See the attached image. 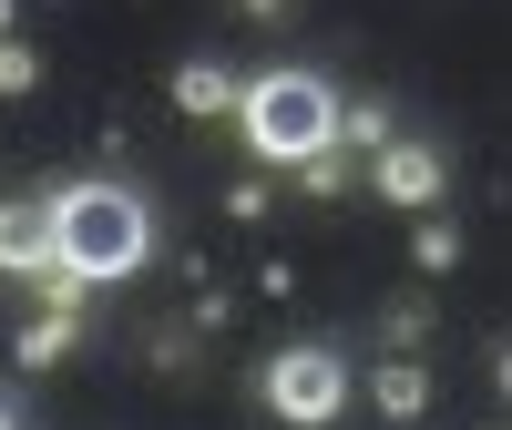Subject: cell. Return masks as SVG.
I'll list each match as a JSON object with an SVG mask.
<instances>
[{"label": "cell", "instance_id": "6da1fadb", "mask_svg": "<svg viewBox=\"0 0 512 430\" xmlns=\"http://www.w3.org/2000/svg\"><path fill=\"white\" fill-rule=\"evenodd\" d=\"M52 226H62V267L82 287H113L154 256V215L134 185H62L52 195Z\"/></svg>", "mask_w": 512, "mask_h": 430}, {"label": "cell", "instance_id": "7a4b0ae2", "mask_svg": "<svg viewBox=\"0 0 512 430\" xmlns=\"http://www.w3.org/2000/svg\"><path fill=\"white\" fill-rule=\"evenodd\" d=\"M236 123H246V144L267 154V164H318L338 134H349V103H338L318 72H287V62H277V72L246 82Z\"/></svg>", "mask_w": 512, "mask_h": 430}, {"label": "cell", "instance_id": "3957f363", "mask_svg": "<svg viewBox=\"0 0 512 430\" xmlns=\"http://www.w3.org/2000/svg\"><path fill=\"white\" fill-rule=\"evenodd\" d=\"M256 390H267V410L287 430H328L338 410H349V359H338V349H277Z\"/></svg>", "mask_w": 512, "mask_h": 430}, {"label": "cell", "instance_id": "277c9868", "mask_svg": "<svg viewBox=\"0 0 512 430\" xmlns=\"http://www.w3.org/2000/svg\"><path fill=\"white\" fill-rule=\"evenodd\" d=\"M62 267V226H52V205H31V195H11L0 205V277H52Z\"/></svg>", "mask_w": 512, "mask_h": 430}, {"label": "cell", "instance_id": "5b68a950", "mask_svg": "<svg viewBox=\"0 0 512 430\" xmlns=\"http://www.w3.org/2000/svg\"><path fill=\"white\" fill-rule=\"evenodd\" d=\"M369 195H379V205H400V215H431V205H441V154L400 134L390 154H369Z\"/></svg>", "mask_w": 512, "mask_h": 430}, {"label": "cell", "instance_id": "8992f818", "mask_svg": "<svg viewBox=\"0 0 512 430\" xmlns=\"http://www.w3.org/2000/svg\"><path fill=\"white\" fill-rule=\"evenodd\" d=\"M236 103H246V82H236L226 62H175V113L216 123V113H236Z\"/></svg>", "mask_w": 512, "mask_h": 430}, {"label": "cell", "instance_id": "52a82bcc", "mask_svg": "<svg viewBox=\"0 0 512 430\" xmlns=\"http://www.w3.org/2000/svg\"><path fill=\"white\" fill-rule=\"evenodd\" d=\"M369 400L390 410V420H420V410H431V369H420V359H390V369L369 379Z\"/></svg>", "mask_w": 512, "mask_h": 430}, {"label": "cell", "instance_id": "ba28073f", "mask_svg": "<svg viewBox=\"0 0 512 430\" xmlns=\"http://www.w3.org/2000/svg\"><path fill=\"white\" fill-rule=\"evenodd\" d=\"M11 359H21V369H52V359H72V318H62V308H41V318L11 338Z\"/></svg>", "mask_w": 512, "mask_h": 430}, {"label": "cell", "instance_id": "9c48e42d", "mask_svg": "<svg viewBox=\"0 0 512 430\" xmlns=\"http://www.w3.org/2000/svg\"><path fill=\"white\" fill-rule=\"evenodd\" d=\"M410 256H420V277H451V267H461V226L420 215V226H410Z\"/></svg>", "mask_w": 512, "mask_h": 430}, {"label": "cell", "instance_id": "30bf717a", "mask_svg": "<svg viewBox=\"0 0 512 430\" xmlns=\"http://www.w3.org/2000/svg\"><path fill=\"white\" fill-rule=\"evenodd\" d=\"M31 82H41V62L21 52V41H0V93H31Z\"/></svg>", "mask_w": 512, "mask_h": 430}, {"label": "cell", "instance_id": "8fae6325", "mask_svg": "<svg viewBox=\"0 0 512 430\" xmlns=\"http://www.w3.org/2000/svg\"><path fill=\"white\" fill-rule=\"evenodd\" d=\"M492 379H502V400H512V349H502V359H492Z\"/></svg>", "mask_w": 512, "mask_h": 430}, {"label": "cell", "instance_id": "7c38bea8", "mask_svg": "<svg viewBox=\"0 0 512 430\" xmlns=\"http://www.w3.org/2000/svg\"><path fill=\"white\" fill-rule=\"evenodd\" d=\"M246 11H287V0H246Z\"/></svg>", "mask_w": 512, "mask_h": 430}, {"label": "cell", "instance_id": "4fadbf2b", "mask_svg": "<svg viewBox=\"0 0 512 430\" xmlns=\"http://www.w3.org/2000/svg\"><path fill=\"white\" fill-rule=\"evenodd\" d=\"M11 11H21V0H0V31H11Z\"/></svg>", "mask_w": 512, "mask_h": 430}, {"label": "cell", "instance_id": "5bb4252c", "mask_svg": "<svg viewBox=\"0 0 512 430\" xmlns=\"http://www.w3.org/2000/svg\"><path fill=\"white\" fill-rule=\"evenodd\" d=\"M0 430H21V420H11V410H0Z\"/></svg>", "mask_w": 512, "mask_h": 430}]
</instances>
